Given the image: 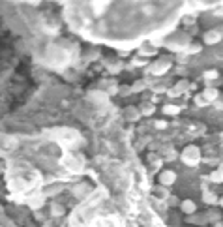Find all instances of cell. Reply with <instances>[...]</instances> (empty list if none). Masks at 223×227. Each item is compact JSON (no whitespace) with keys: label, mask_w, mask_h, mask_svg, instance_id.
<instances>
[{"label":"cell","mask_w":223,"mask_h":227,"mask_svg":"<svg viewBox=\"0 0 223 227\" xmlns=\"http://www.w3.org/2000/svg\"><path fill=\"white\" fill-rule=\"evenodd\" d=\"M107 4H109V0H94V10H96V13H101V11L107 8Z\"/></svg>","instance_id":"1"},{"label":"cell","mask_w":223,"mask_h":227,"mask_svg":"<svg viewBox=\"0 0 223 227\" xmlns=\"http://www.w3.org/2000/svg\"><path fill=\"white\" fill-rule=\"evenodd\" d=\"M161 180H163L165 184H169V180H171V182H172V180H175V175H172V173H165V175L161 176Z\"/></svg>","instance_id":"2"}]
</instances>
